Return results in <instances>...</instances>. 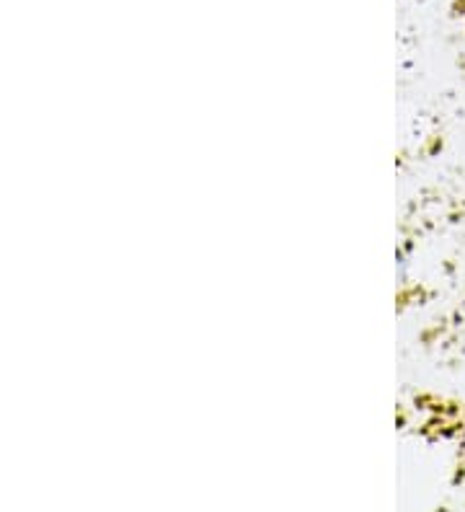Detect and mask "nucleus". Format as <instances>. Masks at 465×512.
<instances>
[{
	"mask_svg": "<svg viewBox=\"0 0 465 512\" xmlns=\"http://www.w3.org/2000/svg\"><path fill=\"white\" fill-rule=\"evenodd\" d=\"M414 344L429 363L465 373V282L422 321Z\"/></svg>",
	"mask_w": 465,
	"mask_h": 512,
	"instance_id": "nucleus-1",
	"label": "nucleus"
},
{
	"mask_svg": "<svg viewBox=\"0 0 465 512\" xmlns=\"http://www.w3.org/2000/svg\"><path fill=\"white\" fill-rule=\"evenodd\" d=\"M447 19L458 39V68L465 78V0H447Z\"/></svg>",
	"mask_w": 465,
	"mask_h": 512,
	"instance_id": "nucleus-2",
	"label": "nucleus"
}]
</instances>
